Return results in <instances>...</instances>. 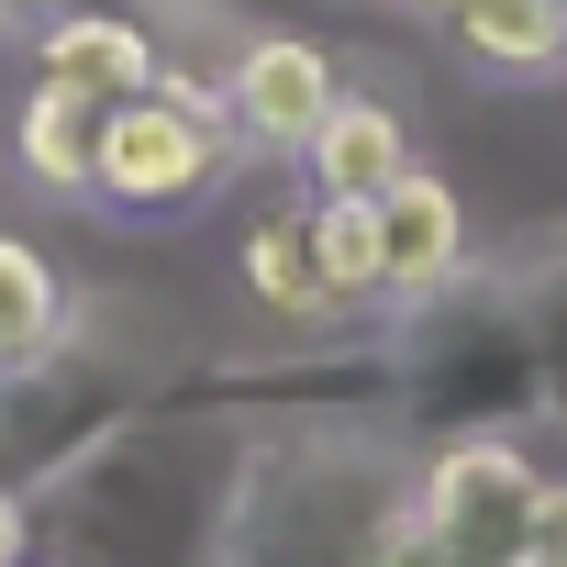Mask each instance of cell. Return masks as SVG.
Listing matches in <instances>:
<instances>
[{
	"instance_id": "cell-13",
	"label": "cell",
	"mask_w": 567,
	"mask_h": 567,
	"mask_svg": "<svg viewBox=\"0 0 567 567\" xmlns=\"http://www.w3.org/2000/svg\"><path fill=\"white\" fill-rule=\"evenodd\" d=\"M23 545H34V523H23V501H12V489H0V567H12Z\"/></svg>"
},
{
	"instance_id": "cell-2",
	"label": "cell",
	"mask_w": 567,
	"mask_h": 567,
	"mask_svg": "<svg viewBox=\"0 0 567 567\" xmlns=\"http://www.w3.org/2000/svg\"><path fill=\"white\" fill-rule=\"evenodd\" d=\"M212 167H223V123H212V101H189V90L156 79V90H134V101L101 112V156H90V189H101V200H123V212H167V200H200Z\"/></svg>"
},
{
	"instance_id": "cell-5",
	"label": "cell",
	"mask_w": 567,
	"mask_h": 567,
	"mask_svg": "<svg viewBox=\"0 0 567 567\" xmlns=\"http://www.w3.org/2000/svg\"><path fill=\"white\" fill-rule=\"evenodd\" d=\"M445 34L489 79H556L567 68V0H445Z\"/></svg>"
},
{
	"instance_id": "cell-12",
	"label": "cell",
	"mask_w": 567,
	"mask_h": 567,
	"mask_svg": "<svg viewBox=\"0 0 567 567\" xmlns=\"http://www.w3.org/2000/svg\"><path fill=\"white\" fill-rule=\"evenodd\" d=\"M523 567H567V478L534 489V534H523Z\"/></svg>"
},
{
	"instance_id": "cell-9",
	"label": "cell",
	"mask_w": 567,
	"mask_h": 567,
	"mask_svg": "<svg viewBox=\"0 0 567 567\" xmlns=\"http://www.w3.org/2000/svg\"><path fill=\"white\" fill-rule=\"evenodd\" d=\"M101 112L112 101H79V90H34L23 101V167L45 178V189H90V156H101Z\"/></svg>"
},
{
	"instance_id": "cell-1",
	"label": "cell",
	"mask_w": 567,
	"mask_h": 567,
	"mask_svg": "<svg viewBox=\"0 0 567 567\" xmlns=\"http://www.w3.org/2000/svg\"><path fill=\"white\" fill-rule=\"evenodd\" d=\"M534 489H545V478H534L501 434H467V445H445V456L423 467L401 545H412V556H456V567H512L523 534H534Z\"/></svg>"
},
{
	"instance_id": "cell-10",
	"label": "cell",
	"mask_w": 567,
	"mask_h": 567,
	"mask_svg": "<svg viewBox=\"0 0 567 567\" xmlns=\"http://www.w3.org/2000/svg\"><path fill=\"white\" fill-rule=\"evenodd\" d=\"M56 267L23 245V234H0V368H23V357H45L56 346Z\"/></svg>"
},
{
	"instance_id": "cell-6",
	"label": "cell",
	"mask_w": 567,
	"mask_h": 567,
	"mask_svg": "<svg viewBox=\"0 0 567 567\" xmlns=\"http://www.w3.org/2000/svg\"><path fill=\"white\" fill-rule=\"evenodd\" d=\"M312 189H357V200H379L401 167H412V123L390 112V101H346L334 90V112L312 123Z\"/></svg>"
},
{
	"instance_id": "cell-3",
	"label": "cell",
	"mask_w": 567,
	"mask_h": 567,
	"mask_svg": "<svg viewBox=\"0 0 567 567\" xmlns=\"http://www.w3.org/2000/svg\"><path fill=\"white\" fill-rule=\"evenodd\" d=\"M379 234H390V301H434L445 278L467 267V212H456V189L423 178V167H401V178L379 189Z\"/></svg>"
},
{
	"instance_id": "cell-8",
	"label": "cell",
	"mask_w": 567,
	"mask_h": 567,
	"mask_svg": "<svg viewBox=\"0 0 567 567\" xmlns=\"http://www.w3.org/2000/svg\"><path fill=\"white\" fill-rule=\"evenodd\" d=\"M301 223H312V267H323L334 301H390V234H379V200L323 189Z\"/></svg>"
},
{
	"instance_id": "cell-4",
	"label": "cell",
	"mask_w": 567,
	"mask_h": 567,
	"mask_svg": "<svg viewBox=\"0 0 567 567\" xmlns=\"http://www.w3.org/2000/svg\"><path fill=\"white\" fill-rule=\"evenodd\" d=\"M323 112H334V56H323V45H301V34L245 45V68H234V123H245V134H267V145H312Z\"/></svg>"
},
{
	"instance_id": "cell-7",
	"label": "cell",
	"mask_w": 567,
	"mask_h": 567,
	"mask_svg": "<svg viewBox=\"0 0 567 567\" xmlns=\"http://www.w3.org/2000/svg\"><path fill=\"white\" fill-rule=\"evenodd\" d=\"M45 79L56 90H79V101H134V90H156L167 68H156V45L134 34V23H112V12H79V23H45Z\"/></svg>"
},
{
	"instance_id": "cell-11",
	"label": "cell",
	"mask_w": 567,
	"mask_h": 567,
	"mask_svg": "<svg viewBox=\"0 0 567 567\" xmlns=\"http://www.w3.org/2000/svg\"><path fill=\"white\" fill-rule=\"evenodd\" d=\"M245 290H256L267 312H323V301H334V290H323V267H312V223H301V212L245 234Z\"/></svg>"
}]
</instances>
